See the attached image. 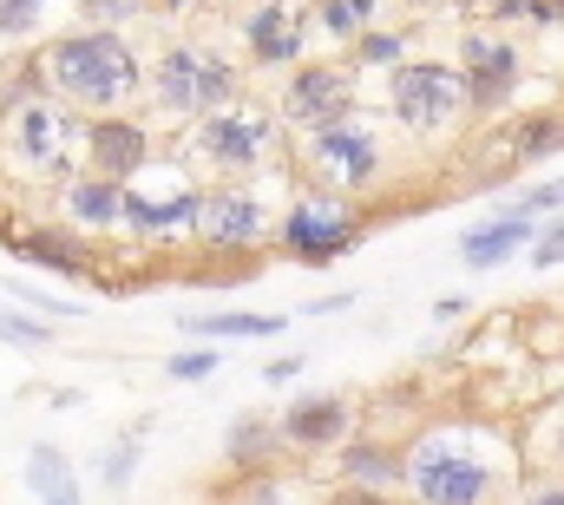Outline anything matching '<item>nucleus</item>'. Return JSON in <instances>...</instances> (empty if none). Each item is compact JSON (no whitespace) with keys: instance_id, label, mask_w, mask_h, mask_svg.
I'll use <instances>...</instances> for the list:
<instances>
[{"instance_id":"nucleus-1","label":"nucleus","mask_w":564,"mask_h":505,"mask_svg":"<svg viewBox=\"0 0 564 505\" xmlns=\"http://www.w3.org/2000/svg\"><path fill=\"white\" fill-rule=\"evenodd\" d=\"M519 466L525 453L479 420H433L401 440V493L414 505H492Z\"/></svg>"},{"instance_id":"nucleus-2","label":"nucleus","mask_w":564,"mask_h":505,"mask_svg":"<svg viewBox=\"0 0 564 505\" xmlns=\"http://www.w3.org/2000/svg\"><path fill=\"white\" fill-rule=\"evenodd\" d=\"M33 66L46 93L79 119L132 112L144 99V53L132 46V33H112V26H66L33 53Z\"/></svg>"},{"instance_id":"nucleus-3","label":"nucleus","mask_w":564,"mask_h":505,"mask_svg":"<svg viewBox=\"0 0 564 505\" xmlns=\"http://www.w3.org/2000/svg\"><path fill=\"white\" fill-rule=\"evenodd\" d=\"M86 151V119L59 106L53 93H7L0 99V171L13 184L59 191L79 171Z\"/></svg>"},{"instance_id":"nucleus-4","label":"nucleus","mask_w":564,"mask_h":505,"mask_svg":"<svg viewBox=\"0 0 564 505\" xmlns=\"http://www.w3.org/2000/svg\"><path fill=\"white\" fill-rule=\"evenodd\" d=\"M243 93H250V73L230 53H217L210 40H171L144 60V99H151L158 119L191 126V119H210V112L237 106Z\"/></svg>"},{"instance_id":"nucleus-5","label":"nucleus","mask_w":564,"mask_h":505,"mask_svg":"<svg viewBox=\"0 0 564 505\" xmlns=\"http://www.w3.org/2000/svg\"><path fill=\"white\" fill-rule=\"evenodd\" d=\"M282 138H289V131H282L276 106L237 99V106H224V112L184 126V158H191L197 171H210L217 184H250L263 164L282 158Z\"/></svg>"},{"instance_id":"nucleus-6","label":"nucleus","mask_w":564,"mask_h":505,"mask_svg":"<svg viewBox=\"0 0 564 505\" xmlns=\"http://www.w3.org/2000/svg\"><path fill=\"white\" fill-rule=\"evenodd\" d=\"M270 244H276V256L302 262V269H328V262H341V256H355L368 244V217L348 197H335L322 184H302L289 197V211L276 217Z\"/></svg>"},{"instance_id":"nucleus-7","label":"nucleus","mask_w":564,"mask_h":505,"mask_svg":"<svg viewBox=\"0 0 564 505\" xmlns=\"http://www.w3.org/2000/svg\"><path fill=\"white\" fill-rule=\"evenodd\" d=\"M276 237V211L257 184H204L197 204V250L210 269H250Z\"/></svg>"},{"instance_id":"nucleus-8","label":"nucleus","mask_w":564,"mask_h":505,"mask_svg":"<svg viewBox=\"0 0 564 505\" xmlns=\"http://www.w3.org/2000/svg\"><path fill=\"white\" fill-rule=\"evenodd\" d=\"M295 158H302V171H308L322 191H335V197H361V191H375L381 171H388L381 126H375L368 112H348V119H335V126L295 138Z\"/></svg>"},{"instance_id":"nucleus-9","label":"nucleus","mask_w":564,"mask_h":505,"mask_svg":"<svg viewBox=\"0 0 564 505\" xmlns=\"http://www.w3.org/2000/svg\"><path fill=\"white\" fill-rule=\"evenodd\" d=\"M453 73L466 93V119H506L525 93V46L492 26H466L453 46Z\"/></svg>"},{"instance_id":"nucleus-10","label":"nucleus","mask_w":564,"mask_h":505,"mask_svg":"<svg viewBox=\"0 0 564 505\" xmlns=\"http://www.w3.org/2000/svg\"><path fill=\"white\" fill-rule=\"evenodd\" d=\"M388 119L408 138H446L466 119V93L453 60H401L388 73Z\"/></svg>"},{"instance_id":"nucleus-11","label":"nucleus","mask_w":564,"mask_h":505,"mask_svg":"<svg viewBox=\"0 0 564 505\" xmlns=\"http://www.w3.org/2000/svg\"><path fill=\"white\" fill-rule=\"evenodd\" d=\"M348 112H361V79L341 60H302V66H289V79H282V93H276L282 131L308 138V131L335 126Z\"/></svg>"},{"instance_id":"nucleus-12","label":"nucleus","mask_w":564,"mask_h":505,"mask_svg":"<svg viewBox=\"0 0 564 505\" xmlns=\"http://www.w3.org/2000/svg\"><path fill=\"white\" fill-rule=\"evenodd\" d=\"M158 158V138H151V119L139 112H106V119H86V151H79V171L93 178H112V184H132L151 171Z\"/></svg>"},{"instance_id":"nucleus-13","label":"nucleus","mask_w":564,"mask_h":505,"mask_svg":"<svg viewBox=\"0 0 564 505\" xmlns=\"http://www.w3.org/2000/svg\"><path fill=\"white\" fill-rule=\"evenodd\" d=\"M308 7H289V0H257L243 20H237V40L250 53L257 73H289L308 60Z\"/></svg>"},{"instance_id":"nucleus-14","label":"nucleus","mask_w":564,"mask_h":505,"mask_svg":"<svg viewBox=\"0 0 564 505\" xmlns=\"http://www.w3.org/2000/svg\"><path fill=\"white\" fill-rule=\"evenodd\" d=\"M0 244H7V256L46 269L59 282H99V250L73 224H20V230H0Z\"/></svg>"},{"instance_id":"nucleus-15","label":"nucleus","mask_w":564,"mask_h":505,"mask_svg":"<svg viewBox=\"0 0 564 505\" xmlns=\"http://www.w3.org/2000/svg\"><path fill=\"white\" fill-rule=\"evenodd\" d=\"M276 433L295 460H322L355 433V400L348 394H295L276 413Z\"/></svg>"},{"instance_id":"nucleus-16","label":"nucleus","mask_w":564,"mask_h":505,"mask_svg":"<svg viewBox=\"0 0 564 505\" xmlns=\"http://www.w3.org/2000/svg\"><path fill=\"white\" fill-rule=\"evenodd\" d=\"M197 204H204V184H177V191H164V197L126 184V217H119V230H132V237H144V244L197 237Z\"/></svg>"},{"instance_id":"nucleus-17","label":"nucleus","mask_w":564,"mask_h":505,"mask_svg":"<svg viewBox=\"0 0 564 505\" xmlns=\"http://www.w3.org/2000/svg\"><path fill=\"white\" fill-rule=\"evenodd\" d=\"M282 460H289V447H282V433H276V413H263V407H243V413L224 427V473H230V480L276 473Z\"/></svg>"},{"instance_id":"nucleus-18","label":"nucleus","mask_w":564,"mask_h":505,"mask_svg":"<svg viewBox=\"0 0 564 505\" xmlns=\"http://www.w3.org/2000/svg\"><path fill=\"white\" fill-rule=\"evenodd\" d=\"M328 460H335V480H341V486L401 493V440H394V433H348Z\"/></svg>"},{"instance_id":"nucleus-19","label":"nucleus","mask_w":564,"mask_h":505,"mask_svg":"<svg viewBox=\"0 0 564 505\" xmlns=\"http://www.w3.org/2000/svg\"><path fill=\"white\" fill-rule=\"evenodd\" d=\"M119 217H126V184L93 178V171H73L59 184V224L86 230V237H106V230H119Z\"/></svg>"},{"instance_id":"nucleus-20","label":"nucleus","mask_w":564,"mask_h":505,"mask_svg":"<svg viewBox=\"0 0 564 505\" xmlns=\"http://www.w3.org/2000/svg\"><path fill=\"white\" fill-rule=\"evenodd\" d=\"M532 237H539V217L499 211V217L459 230V262H466V269H506V262H519V256L532 250Z\"/></svg>"},{"instance_id":"nucleus-21","label":"nucleus","mask_w":564,"mask_h":505,"mask_svg":"<svg viewBox=\"0 0 564 505\" xmlns=\"http://www.w3.org/2000/svg\"><path fill=\"white\" fill-rule=\"evenodd\" d=\"M564 151V112H532L506 131V171H525V164H545ZM506 171H499V191H506Z\"/></svg>"},{"instance_id":"nucleus-22","label":"nucleus","mask_w":564,"mask_h":505,"mask_svg":"<svg viewBox=\"0 0 564 505\" xmlns=\"http://www.w3.org/2000/svg\"><path fill=\"white\" fill-rule=\"evenodd\" d=\"M184 335H210V342H263V335H282L289 315H250V309H210V315H184L177 322Z\"/></svg>"},{"instance_id":"nucleus-23","label":"nucleus","mask_w":564,"mask_h":505,"mask_svg":"<svg viewBox=\"0 0 564 505\" xmlns=\"http://www.w3.org/2000/svg\"><path fill=\"white\" fill-rule=\"evenodd\" d=\"M401 60H414V40L401 26H368L355 46H348V73H394Z\"/></svg>"},{"instance_id":"nucleus-24","label":"nucleus","mask_w":564,"mask_h":505,"mask_svg":"<svg viewBox=\"0 0 564 505\" xmlns=\"http://www.w3.org/2000/svg\"><path fill=\"white\" fill-rule=\"evenodd\" d=\"M144 427H151V420H139L132 433H119V440H106V447H99L93 473H99V486H106V493H126V486L139 480V466H144Z\"/></svg>"},{"instance_id":"nucleus-25","label":"nucleus","mask_w":564,"mask_h":505,"mask_svg":"<svg viewBox=\"0 0 564 505\" xmlns=\"http://www.w3.org/2000/svg\"><path fill=\"white\" fill-rule=\"evenodd\" d=\"M79 480H73V460L53 447V440H33V453H26V493L33 499H59V493H73Z\"/></svg>"},{"instance_id":"nucleus-26","label":"nucleus","mask_w":564,"mask_h":505,"mask_svg":"<svg viewBox=\"0 0 564 505\" xmlns=\"http://www.w3.org/2000/svg\"><path fill=\"white\" fill-rule=\"evenodd\" d=\"M375 20H381V0H315V26L341 46H355Z\"/></svg>"},{"instance_id":"nucleus-27","label":"nucleus","mask_w":564,"mask_h":505,"mask_svg":"<svg viewBox=\"0 0 564 505\" xmlns=\"http://www.w3.org/2000/svg\"><path fill=\"white\" fill-rule=\"evenodd\" d=\"M525 460L539 466V473H552V480H564V394L532 420V447H525Z\"/></svg>"},{"instance_id":"nucleus-28","label":"nucleus","mask_w":564,"mask_h":505,"mask_svg":"<svg viewBox=\"0 0 564 505\" xmlns=\"http://www.w3.org/2000/svg\"><path fill=\"white\" fill-rule=\"evenodd\" d=\"M59 335H53V322H40V315H26V309H13V302H0V348H26V355H40V348H53Z\"/></svg>"},{"instance_id":"nucleus-29","label":"nucleus","mask_w":564,"mask_h":505,"mask_svg":"<svg viewBox=\"0 0 564 505\" xmlns=\"http://www.w3.org/2000/svg\"><path fill=\"white\" fill-rule=\"evenodd\" d=\"M499 211H519V217H558L564 211V178H545V184H525V191H499Z\"/></svg>"},{"instance_id":"nucleus-30","label":"nucleus","mask_w":564,"mask_h":505,"mask_svg":"<svg viewBox=\"0 0 564 505\" xmlns=\"http://www.w3.org/2000/svg\"><path fill=\"white\" fill-rule=\"evenodd\" d=\"M217 505H295V493H289L282 473H257V480H230L217 493Z\"/></svg>"},{"instance_id":"nucleus-31","label":"nucleus","mask_w":564,"mask_h":505,"mask_svg":"<svg viewBox=\"0 0 564 505\" xmlns=\"http://www.w3.org/2000/svg\"><path fill=\"white\" fill-rule=\"evenodd\" d=\"M7 296H13V309H26V315H40V322H73V315H86L79 302H66V296H46L40 282H7Z\"/></svg>"},{"instance_id":"nucleus-32","label":"nucleus","mask_w":564,"mask_h":505,"mask_svg":"<svg viewBox=\"0 0 564 505\" xmlns=\"http://www.w3.org/2000/svg\"><path fill=\"white\" fill-rule=\"evenodd\" d=\"M46 26V0H0V40H33Z\"/></svg>"},{"instance_id":"nucleus-33","label":"nucleus","mask_w":564,"mask_h":505,"mask_svg":"<svg viewBox=\"0 0 564 505\" xmlns=\"http://www.w3.org/2000/svg\"><path fill=\"white\" fill-rule=\"evenodd\" d=\"M217 368H224V355H217L210 342H197V348H177V355L164 362V375H171V380H210Z\"/></svg>"},{"instance_id":"nucleus-34","label":"nucleus","mask_w":564,"mask_h":505,"mask_svg":"<svg viewBox=\"0 0 564 505\" xmlns=\"http://www.w3.org/2000/svg\"><path fill=\"white\" fill-rule=\"evenodd\" d=\"M144 0H79V20L86 26H112V33H126V20H139Z\"/></svg>"},{"instance_id":"nucleus-35","label":"nucleus","mask_w":564,"mask_h":505,"mask_svg":"<svg viewBox=\"0 0 564 505\" xmlns=\"http://www.w3.org/2000/svg\"><path fill=\"white\" fill-rule=\"evenodd\" d=\"M525 262H532V269H558V262H564V211H558V217H545V224H539V237H532V250H525Z\"/></svg>"},{"instance_id":"nucleus-36","label":"nucleus","mask_w":564,"mask_h":505,"mask_svg":"<svg viewBox=\"0 0 564 505\" xmlns=\"http://www.w3.org/2000/svg\"><path fill=\"white\" fill-rule=\"evenodd\" d=\"M486 13H492V20H519V26H532V33H552L545 0H486Z\"/></svg>"},{"instance_id":"nucleus-37","label":"nucleus","mask_w":564,"mask_h":505,"mask_svg":"<svg viewBox=\"0 0 564 505\" xmlns=\"http://www.w3.org/2000/svg\"><path fill=\"white\" fill-rule=\"evenodd\" d=\"M512 505H564V480H552V473H532L525 486H519V499Z\"/></svg>"},{"instance_id":"nucleus-38","label":"nucleus","mask_w":564,"mask_h":505,"mask_svg":"<svg viewBox=\"0 0 564 505\" xmlns=\"http://www.w3.org/2000/svg\"><path fill=\"white\" fill-rule=\"evenodd\" d=\"M322 505H401V499H394V493H368V486H341V480H335V486L322 493Z\"/></svg>"},{"instance_id":"nucleus-39","label":"nucleus","mask_w":564,"mask_h":505,"mask_svg":"<svg viewBox=\"0 0 564 505\" xmlns=\"http://www.w3.org/2000/svg\"><path fill=\"white\" fill-rule=\"evenodd\" d=\"M302 375H308V355L289 348V355H276V362L263 368V387H282V380H302Z\"/></svg>"},{"instance_id":"nucleus-40","label":"nucleus","mask_w":564,"mask_h":505,"mask_svg":"<svg viewBox=\"0 0 564 505\" xmlns=\"http://www.w3.org/2000/svg\"><path fill=\"white\" fill-rule=\"evenodd\" d=\"M341 309H355V289H341V296H315V302H302V315H341Z\"/></svg>"},{"instance_id":"nucleus-41","label":"nucleus","mask_w":564,"mask_h":505,"mask_svg":"<svg viewBox=\"0 0 564 505\" xmlns=\"http://www.w3.org/2000/svg\"><path fill=\"white\" fill-rule=\"evenodd\" d=\"M466 309H473V302H466V296H440V302H433V322H459V315H466Z\"/></svg>"},{"instance_id":"nucleus-42","label":"nucleus","mask_w":564,"mask_h":505,"mask_svg":"<svg viewBox=\"0 0 564 505\" xmlns=\"http://www.w3.org/2000/svg\"><path fill=\"white\" fill-rule=\"evenodd\" d=\"M158 13H191V7H204V0H151Z\"/></svg>"},{"instance_id":"nucleus-43","label":"nucleus","mask_w":564,"mask_h":505,"mask_svg":"<svg viewBox=\"0 0 564 505\" xmlns=\"http://www.w3.org/2000/svg\"><path fill=\"white\" fill-rule=\"evenodd\" d=\"M545 13H552V26H564V0H545Z\"/></svg>"},{"instance_id":"nucleus-44","label":"nucleus","mask_w":564,"mask_h":505,"mask_svg":"<svg viewBox=\"0 0 564 505\" xmlns=\"http://www.w3.org/2000/svg\"><path fill=\"white\" fill-rule=\"evenodd\" d=\"M40 505H79V486H73V493H59V499H40Z\"/></svg>"}]
</instances>
